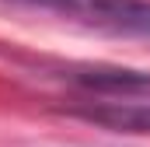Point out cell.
<instances>
[{
    "mask_svg": "<svg viewBox=\"0 0 150 147\" xmlns=\"http://www.w3.org/2000/svg\"><path fill=\"white\" fill-rule=\"evenodd\" d=\"M7 4L28 11H49L112 35L150 39V0H7Z\"/></svg>",
    "mask_w": 150,
    "mask_h": 147,
    "instance_id": "cell-1",
    "label": "cell"
},
{
    "mask_svg": "<svg viewBox=\"0 0 150 147\" xmlns=\"http://www.w3.org/2000/svg\"><path fill=\"white\" fill-rule=\"evenodd\" d=\"M59 81L74 84L87 95L105 98H150V70L115 67V63H70L56 70Z\"/></svg>",
    "mask_w": 150,
    "mask_h": 147,
    "instance_id": "cell-2",
    "label": "cell"
},
{
    "mask_svg": "<svg viewBox=\"0 0 150 147\" xmlns=\"http://www.w3.org/2000/svg\"><path fill=\"white\" fill-rule=\"evenodd\" d=\"M74 116L122 130V133H150V102H133V98H115V102H98V105H84L74 109Z\"/></svg>",
    "mask_w": 150,
    "mask_h": 147,
    "instance_id": "cell-3",
    "label": "cell"
}]
</instances>
